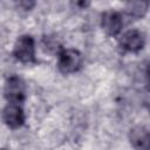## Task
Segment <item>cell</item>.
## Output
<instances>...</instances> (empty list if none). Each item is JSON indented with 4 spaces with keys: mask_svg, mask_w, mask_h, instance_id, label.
Wrapping results in <instances>:
<instances>
[{
    "mask_svg": "<svg viewBox=\"0 0 150 150\" xmlns=\"http://www.w3.org/2000/svg\"><path fill=\"white\" fill-rule=\"evenodd\" d=\"M124 25L123 15L118 11L109 9L101 15V27L109 36H116L121 33Z\"/></svg>",
    "mask_w": 150,
    "mask_h": 150,
    "instance_id": "6",
    "label": "cell"
},
{
    "mask_svg": "<svg viewBox=\"0 0 150 150\" xmlns=\"http://www.w3.org/2000/svg\"><path fill=\"white\" fill-rule=\"evenodd\" d=\"M90 4L89 2H86V1H77V2H75V6H79V7H81V8H86L87 6H89Z\"/></svg>",
    "mask_w": 150,
    "mask_h": 150,
    "instance_id": "10",
    "label": "cell"
},
{
    "mask_svg": "<svg viewBox=\"0 0 150 150\" xmlns=\"http://www.w3.org/2000/svg\"><path fill=\"white\" fill-rule=\"evenodd\" d=\"M1 118L9 129L15 130L21 128L26 122V115L22 104L7 103L1 111Z\"/></svg>",
    "mask_w": 150,
    "mask_h": 150,
    "instance_id": "5",
    "label": "cell"
},
{
    "mask_svg": "<svg viewBox=\"0 0 150 150\" xmlns=\"http://www.w3.org/2000/svg\"><path fill=\"white\" fill-rule=\"evenodd\" d=\"M120 47L128 53H138L141 52L145 46V35L143 32L138 29H129L124 32L120 40H118Z\"/></svg>",
    "mask_w": 150,
    "mask_h": 150,
    "instance_id": "4",
    "label": "cell"
},
{
    "mask_svg": "<svg viewBox=\"0 0 150 150\" xmlns=\"http://www.w3.org/2000/svg\"><path fill=\"white\" fill-rule=\"evenodd\" d=\"M83 66V56L75 48H61L57 52V69L63 75L79 71Z\"/></svg>",
    "mask_w": 150,
    "mask_h": 150,
    "instance_id": "1",
    "label": "cell"
},
{
    "mask_svg": "<svg viewBox=\"0 0 150 150\" xmlns=\"http://www.w3.org/2000/svg\"><path fill=\"white\" fill-rule=\"evenodd\" d=\"M0 150H9V149H7V148H0Z\"/></svg>",
    "mask_w": 150,
    "mask_h": 150,
    "instance_id": "11",
    "label": "cell"
},
{
    "mask_svg": "<svg viewBox=\"0 0 150 150\" xmlns=\"http://www.w3.org/2000/svg\"><path fill=\"white\" fill-rule=\"evenodd\" d=\"M12 55L15 60L22 63H35L36 55H35V40L29 34L20 35L12 50Z\"/></svg>",
    "mask_w": 150,
    "mask_h": 150,
    "instance_id": "2",
    "label": "cell"
},
{
    "mask_svg": "<svg viewBox=\"0 0 150 150\" xmlns=\"http://www.w3.org/2000/svg\"><path fill=\"white\" fill-rule=\"evenodd\" d=\"M129 142L135 150H150V132L143 124H137L129 130Z\"/></svg>",
    "mask_w": 150,
    "mask_h": 150,
    "instance_id": "7",
    "label": "cell"
},
{
    "mask_svg": "<svg viewBox=\"0 0 150 150\" xmlns=\"http://www.w3.org/2000/svg\"><path fill=\"white\" fill-rule=\"evenodd\" d=\"M19 5V7H21L22 9H25V11H29V9H32L34 6H35V2H30V1H21V2H19L18 4Z\"/></svg>",
    "mask_w": 150,
    "mask_h": 150,
    "instance_id": "9",
    "label": "cell"
},
{
    "mask_svg": "<svg viewBox=\"0 0 150 150\" xmlns=\"http://www.w3.org/2000/svg\"><path fill=\"white\" fill-rule=\"evenodd\" d=\"M4 97L7 103L22 104L27 97V87L25 81L18 75H11L4 84Z\"/></svg>",
    "mask_w": 150,
    "mask_h": 150,
    "instance_id": "3",
    "label": "cell"
},
{
    "mask_svg": "<svg viewBox=\"0 0 150 150\" xmlns=\"http://www.w3.org/2000/svg\"><path fill=\"white\" fill-rule=\"evenodd\" d=\"M149 4L143 2V1H135V2H129L127 5V14L131 18L135 19H142L148 11Z\"/></svg>",
    "mask_w": 150,
    "mask_h": 150,
    "instance_id": "8",
    "label": "cell"
}]
</instances>
